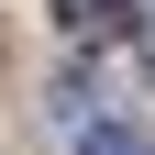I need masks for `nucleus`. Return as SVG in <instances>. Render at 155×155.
I'll list each match as a JSON object with an SVG mask.
<instances>
[{"label":"nucleus","instance_id":"nucleus-2","mask_svg":"<svg viewBox=\"0 0 155 155\" xmlns=\"http://www.w3.org/2000/svg\"><path fill=\"white\" fill-rule=\"evenodd\" d=\"M78 155H144L133 122H78Z\"/></svg>","mask_w":155,"mask_h":155},{"label":"nucleus","instance_id":"nucleus-1","mask_svg":"<svg viewBox=\"0 0 155 155\" xmlns=\"http://www.w3.org/2000/svg\"><path fill=\"white\" fill-rule=\"evenodd\" d=\"M67 33H133V0H55Z\"/></svg>","mask_w":155,"mask_h":155},{"label":"nucleus","instance_id":"nucleus-3","mask_svg":"<svg viewBox=\"0 0 155 155\" xmlns=\"http://www.w3.org/2000/svg\"><path fill=\"white\" fill-rule=\"evenodd\" d=\"M144 155H155V144H144Z\"/></svg>","mask_w":155,"mask_h":155}]
</instances>
